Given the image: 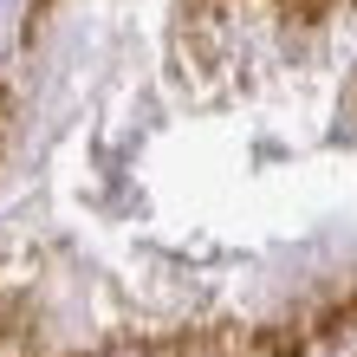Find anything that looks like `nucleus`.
I'll return each mask as SVG.
<instances>
[{"mask_svg":"<svg viewBox=\"0 0 357 357\" xmlns=\"http://www.w3.org/2000/svg\"><path fill=\"white\" fill-rule=\"evenodd\" d=\"M111 357H137V351H111Z\"/></svg>","mask_w":357,"mask_h":357,"instance_id":"2","label":"nucleus"},{"mask_svg":"<svg viewBox=\"0 0 357 357\" xmlns=\"http://www.w3.org/2000/svg\"><path fill=\"white\" fill-rule=\"evenodd\" d=\"M7 130H13V123H7V98H0V150H7Z\"/></svg>","mask_w":357,"mask_h":357,"instance_id":"1","label":"nucleus"}]
</instances>
